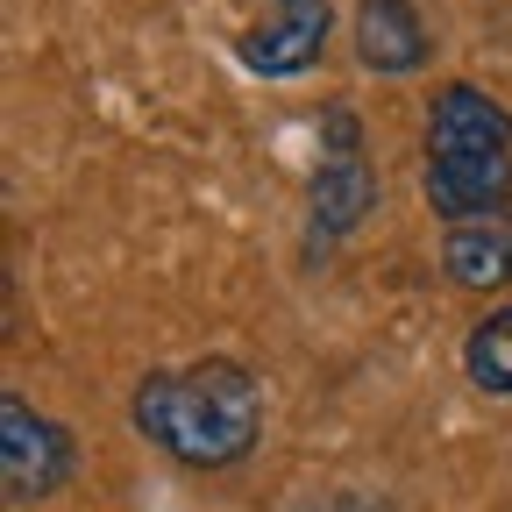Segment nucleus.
Here are the masks:
<instances>
[{"mask_svg": "<svg viewBox=\"0 0 512 512\" xmlns=\"http://www.w3.org/2000/svg\"><path fill=\"white\" fill-rule=\"evenodd\" d=\"M463 377L477 384L484 399H512V299L484 306L463 335Z\"/></svg>", "mask_w": 512, "mask_h": 512, "instance_id": "6e6552de", "label": "nucleus"}, {"mask_svg": "<svg viewBox=\"0 0 512 512\" xmlns=\"http://www.w3.org/2000/svg\"><path fill=\"white\" fill-rule=\"evenodd\" d=\"M384 200V178L370 164L363 143V114L349 100H335L320 114V150H313V178H306V256H335Z\"/></svg>", "mask_w": 512, "mask_h": 512, "instance_id": "7ed1b4c3", "label": "nucleus"}, {"mask_svg": "<svg viewBox=\"0 0 512 512\" xmlns=\"http://www.w3.org/2000/svg\"><path fill=\"white\" fill-rule=\"evenodd\" d=\"M434 256H441L448 285H463V292H477V299L512 292V214H498V221H463V228H441Z\"/></svg>", "mask_w": 512, "mask_h": 512, "instance_id": "0eeeda50", "label": "nucleus"}, {"mask_svg": "<svg viewBox=\"0 0 512 512\" xmlns=\"http://www.w3.org/2000/svg\"><path fill=\"white\" fill-rule=\"evenodd\" d=\"M420 200L441 228L512 214V107L477 79H441L420 136Z\"/></svg>", "mask_w": 512, "mask_h": 512, "instance_id": "f03ea898", "label": "nucleus"}, {"mask_svg": "<svg viewBox=\"0 0 512 512\" xmlns=\"http://www.w3.org/2000/svg\"><path fill=\"white\" fill-rule=\"evenodd\" d=\"M264 377L242 356H192V363H157L128 384V427H136L164 463L178 470H242L264 448Z\"/></svg>", "mask_w": 512, "mask_h": 512, "instance_id": "f257e3e1", "label": "nucleus"}, {"mask_svg": "<svg viewBox=\"0 0 512 512\" xmlns=\"http://www.w3.org/2000/svg\"><path fill=\"white\" fill-rule=\"evenodd\" d=\"M349 43L370 79H420L434 64V29L420 15V0H356Z\"/></svg>", "mask_w": 512, "mask_h": 512, "instance_id": "423d86ee", "label": "nucleus"}, {"mask_svg": "<svg viewBox=\"0 0 512 512\" xmlns=\"http://www.w3.org/2000/svg\"><path fill=\"white\" fill-rule=\"evenodd\" d=\"M0 477L15 505H43L79 477V441L57 413H43L22 392H0Z\"/></svg>", "mask_w": 512, "mask_h": 512, "instance_id": "39448f33", "label": "nucleus"}, {"mask_svg": "<svg viewBox=\"0 0 512 512\" xmlns=\"http://www.w3.org/2000/svg\"><path fill=\"white\" fill-rule=\"evenodd\" d=\"M328 43H335V0H264L235 36V64L264 86H292L320 72Z\"/></svg>", "mask_w": 512, "mask_h": 512, "instance_id": "20e7f679", "label": "nucleus"}]
</instances>
